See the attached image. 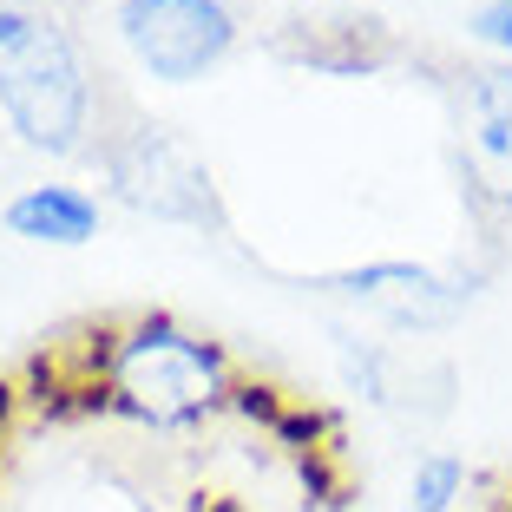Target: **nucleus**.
<instances>
[{
  "mask_svg": "<svg viewBox=\"0 0 512 512\" xmlns=\"http://www.w3.org/2000/svg\"><path fill=\"white\" fill-rule=\"evenodd\" d=\"M217 401H230V362L204 335L178 329L171 316H138L119 335L112 362V407L145 427H191Z\"/></svg>",
  "mask_w": 512,
  "mask_h": 512,
  "instance_id": "nucleus-1",
  "label": "nucleus"
},
{
  "mask_svg": "<svg viewBox=\"0 0 512 512\" xmlns=\"http://www.w3.org/2000/svg\"><path fill=\"white\" fill-rule=\"evenodd\" d=\"M0 106H7V119L20 125L27 145H46V151H73L79 145L86 86H79L73 46L46 27V20L7 53V66H0Z\"/></svg>",
  "mask_w": 512,
  "mask_h": 512,
  "instance_id": "nucleus-2",
  "label": "nucleus"
},
{
  "mask_svg": "<svg viewBox=\"0 0 512 512\" xmlns=\"http://www.w3.org/2000/svg\"><path fill=\"white\" fill-rule=\"evenodd\" d=\"M119 27L138 60L151 73H165L171 86L217 66L230 53V40H237V27H230V14L217 0H119Z\"/></svg>",
  "mask_w": 512,
  "mask_h": 512,
  "instance_id": "nucleus-3",
  "label": "nucleus"
},
{
  "mask_svg": "<svg viewBox=\"0 0 512 512\" xmlns=\"http://www.w3.org/2000/svg\"><path fill=\"white\" fill-rule=\"evenodd\" d=\"M0 224L27 243H53V250H79L99 237V197L79 184H27V191L0 211Z\"/></svg>",
  "mask_w": 512,
  "mask_h": 512,
  "instance_id": "nucleus-4",
  "label": "nucleus"
},
{
  "mask_svg": "<svg viewBox=\"0 0 512 512\" xmlns=\"http://www.w3.org/2000/svg\"><path fill=\"white\" fill-rule=\"evenodd\" d=\"M467 493V460L447 447L421 453L414 460V480H407V512H453V499Z\"/></svg>",
  "mask_w": 512,
  "mask_h": 512,
  "instance_id": "nucleus-5",
  "label": "nucleus"
},
{
  "mask_svg": "<svg viewBox=\"0 0 512 512\" xmlns=\"http://www.w3.org/2000/svg\"><path fill=\"white\" fill-rule=\"evenodd\" d=\"M270 434H276V440H283V447L302 460V453H329V434H335V421L322 414V407H283V421H276Z\"/></svg>",
  "mask_w": 512,
  "mask_h": 512,
  "instance_id": "nucleus-6",
  "label": "nucleus"
},
{
  "mask_svg": "<svg viewBox=\"0 0 512 512\" xmlns=\"http://www.w3.org/2000/svg\"><path fill=\"white\" fill-rule=\"evenodd\" d=\"M230 407H237L243 421H256V427H276L289 401L270 388V381H237V388H230Z\"/></svg>",
  "mask_w": 512,
  "mask_h": 512,
  "instance_id": "nucleus-7",
  "label": "nucleus"
},
{
  "mask_svg": "<svg viewBox=\"0 0 512 512\" xmlns=\"http://www.w3.org/2000/svg\"><path fill=\"white\" fill-rule=\"evenodd\" d=\"M473 40L512 53V0H480V7H473Z\"/></svg>",
  "mask_w": 512,
  "mask_h": 512,
  "instance_id": "nucleus-8",
  "label": "nucleus"
},
{
  "mask_svg": "<svg viewBox=\"0 0 512 512\" xmlns=\"http://www.w3.org/2000/svg\"><path fill=\"white\" fill-rule=\"evenodd\" d=\"M14 414H20V381H7V375H0V434L14 427Z\"/></svg>",
  "mask_w": 512,
  "mask_h": 512,
  "instance_id": "nucleus-9",
  "label": "nucleus"
}]
</instances>
